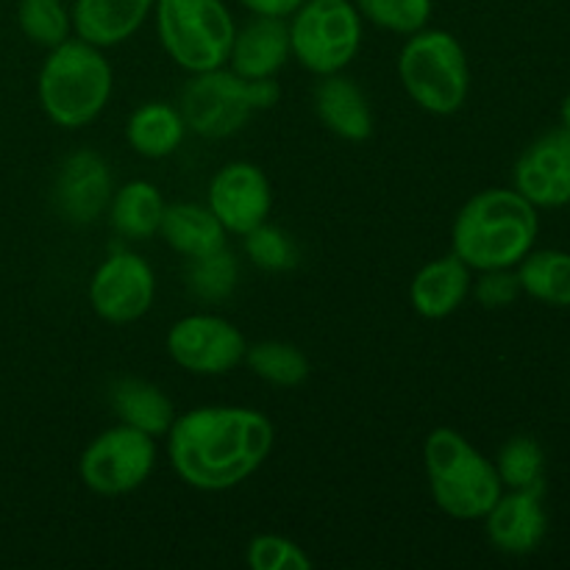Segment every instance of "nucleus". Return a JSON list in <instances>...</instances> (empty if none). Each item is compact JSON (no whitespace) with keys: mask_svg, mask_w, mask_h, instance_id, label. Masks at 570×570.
<instances>
[{"mask_svg":"<svg viewBox=\"0 0 570 570\" xmlns=\"http://www.w3.org/2000/svg\"><path fill=\"white\" fill-rule=\"evenodd\" d=\"M289 50L315 76L343 72L362 45V14L354 0H304L289 17Z\"/></svg>","mask_w":570,"mask_h":570,"instance_id":"8","label":"nucleus"},{"mask_svg":"<svg viewBox=\"0 0 570 570\" xmlns=\"http://www.w3.org/2000/svg\"><path fill=\"white\" fill-rule=\"evenodd\" d=\"M315 111L323 126L340 139L365 142L373 134V111L360 83L345 78L343 72L321 76L315 87Z\"/></svg>","mask_w":570,"mask_h":570,"instance_id":"19","label":"nucleus"},{"mask_svg":"<svg viewBox=\"0 0 570 570\" xmlns=\"http://www.w3.org/2000/svg\"><path fill=\"white\" fill-rule=\"evenodd\" d=\"M245 362L254 371V376L265 379L276 387H298L309 376V362L295 345L282 340H265L245 351Z\"/></svg>","mask_w":570,"mask_h":570,"instance_id":"26","label":"nucleus"},{"mask_svg":"<svg viewBox=\"0 0 570 570\" xmlns=\"http://www.w3.org/2000/svg\"><path fill=\"white\" fill-rule=\"evenodd\" d=\"M167 438L173 471L195 490L220 493L254 476L273 449V423L248 406H198L176 415Z\"/></svg>","mask_w":570,"mask_h":570,"instance_id":"1","label":"nucleus"},{"mask_svg":"<svg viewBox=\"0 0 570 570\" xmlns=\"http://www.w3.org/2000/svg\"><path fill=\"white\" fill-rule=\"evenodd\" d=\"M276 78H250L237 76L228 67H215L206 72H193L181 89L178 111H181L187 128H193L204 139H226L243 131L256 111L273 109L278 104Z\"/></svg>","mask_w":570,"mask_h":570,"instance_id":"5","label":"nucleus"},{"mask_svg":"<svg viewBox=\"0 0 570 570\" xmlns=\"http://www.w3.org/2000/svg\"><path fill=\"white\" fill-rule=\"evenodd\" d=\"M206 206L228 234H248L271 215L273 193L262 167L250 161H228L215 173L206 193Z\"/></svg>","mask_w":570,"mask_h":570,"instance_id":"12","label":"nucleus"},{"mask_svg":"<svg viewBox=\"0 0 570 570\" xmlns=\"http://www.w3.org/2000/svg\"><path fill=\"white\" fill-rule=\"evenodd\" d=\"M293 56L289 50V26L282 17H256L237 28L226 67L237 76L262 81L276 78V72Z\"/></svg>","mask_w":570,"mask_h":570,"instance_id":"16","label":"nucleus"},{"mask_svg":"<svg viewBox=\"0 0 570 570\" xmlns=\"http://www.w3.org/2000/svg\"><path fill=\"white\" fill-rule=\"evenodd\" d=\"M546 510H543V482L523 490L501 493L499 501L484 515L488 538L501 554L523 557L532 554L546 538Z\"/></svg>","mask_w":570,"mask_h":570,"instance_id":"15","label":"nucleus"},{"mask_svg":"<svg viewBox=\"0 0 570 570\" xmlns=\"http://www.w3.org/2000/svg\"><path fill=\"white\" fill-rule=\"evenodd\" d=\"M156 468V443L137 429L111 426L83 449L78 460L81 482L98 495H126L142 488Z\"/></svg>","mask_w":570,"mask_h":570,"instance_id":"9","label":"nucleus"},{"mask_svg":"<svg viewBox=\"0 0 570 570\" xmlns=\"http://www.w3.org/2000/svg\"><path fill=\"white\" fill-rule=\"evenodd\" d=\"M399 78L406 95L429 115H454L465 106L471 67L460 39L440 28H421L399 56Z\"/></svg>","mask_w":570,"mask_h":570,"instance_id":"6","label":"nucleus"},{"mask_svg":"<svg viewBox=\"0 0 570 570\" xmlns=\"http://www.w3.org/2000/svg\"><path fill=\"white\" fill-rule=\"evenodd\" d=\"M184 134H187V122L181 111L161 100L142 104L131 111L126 122L128 145L145 159H165L176 154L184 142Z\"/></svg>","mask_w":570,"mask_h":570,"instance_id":"22","label":"nucleus"},{"mask_svg":"<svg viewBox=\"0 0 570 570\" xmlns=\"http://www.w3.org/2000/svg\"><path fill=\"white\" fill-rule=\"evenodd\" d=\"M109 404L115 410L117 421L150 438H165L176 421L173 401L161 393L156 384L142 379H120L111 384Z\"/></svg>","mask_w":570,"mask_h":570,"instance_id":"20","label":"nucleus"},{"mask_svg":"<svg viewBox=\"0 0 570 570\" xmlns=\"http://www.w3.org/2000/svg\"><path fill=\"white\" fill-rule=\"evenodd\" d=\"M495 471L504 488L523 490L543 482V449L532 438H512L499 451Z\"/></svg>","mask_w":570,"mask_h":570,"instance_id":"29","label":"nucleus"},{"mask_svg":"<svg viewBox=\"0 0 570 570\" xmlns=\"http://www.w3.org/2000/svg\"><path fill=\"white\" fill-rule=\"evenodd\" d=\"M538 206L518 189H484L456 215L451 228V254L471 271L515 267L538 239Z\"/></svg>","mask_w":570,"mask_h":570,"instance_id":"2","label":"nucleus"},{"mask_svg":"<svg viewBox=\"0 0 570 570\" xmlns=\"http://www.w3.org/2000/svg\"><path fill=\"white\" fill-rule=\"evenodd\" d=\"M154 14L161 48L178 67L189 72L226 67L237 26L223 0H156Z\"/></svg>","mask_w":570,"mask_h":570,"instance_id":"7","label":"nucleus"},{"mask_svg":"<svg viewBox=\"0 0 570 570\" xmlns=\"http://www.w3.org/2000/svg\"><path fill=\"white\" fill-rule=\"evenodd\" d=\"M248 566L254 570H309L312 560L298 543L282 534H256L248 543Z\"/></svg>","mask_w":570,"mask_h":570,"instance_id":"31","label":"nucleus"},{"mask_svg":"<svg viewBox=\"0 0 570 570\" xmlns=\"http://www.w3.org/2000/svg\"><path fill=\"white\" fill-rule=\"evenodd\" d=\"M362 20L390 33L412 37L432 20V0H354Z\"/></svg>","mask_w":570,"mask_h":570,"instance_id":"28","label":"nucleus"},{"mask_svg":"<svg viewBox=\"0 0 570 570\" xmlns=\"http://www.w3.org/2000/svg\"><path fill=\"white\" fill-rule=\"evenodd\" d=\"M156 276L154 267L131 250L106 256L89 278V304L106 323H134L154 306Z\"/></svg>","mask_w":570,"mask_h":570,"instance_id":"10","label":"nucleus"},{"mask_svg":"<svg viewBox=\"0 0 570 570\" xmlns=\"http://www.w3.org/2000/svg\"><path fill=\"white\" fill-rule=\"evenodd\" d=\"M159 234L176 254L204 256L212 250L226 248V228L212 215L209 206L200 204H173L165 206Z\"/></svg>","mask_w":570,"mask_h":570,"instance_id":"21","label":"nucleus"},{"mask_svg":"<svg viewBox=\"0 0 570 570\" xmlns=\"http://www.w3.org/2000/svg\"><path fill=\"white\" fill-rule=\"evenodd\" d=\"M243 245L248 259L267 273H287L298 265V248H295L293 237L267 220L243 234Z\"/></svg>","mask_w":570,"mask_h":570,"instance_id":"30","label":"nucleus"},{"mask_svg":"<svg viewBox=\"0 0 570 570\" xmlns=\"http://www.w3.org/2000/svg\"><path fill=\"white\" fill-rule=\"evenodd\" d=\"M245 337L217 315H187L167 332V354L195 376H223L245 362Z\"/></svg>","mask_w":570,"mask_h":570,"instance_id":"11","label":"nucleus"},{"mask_svg":"<svg viewBox=\"0 0 570 570\" xmlns=\"http://www.w3.org/2000/svg\"><path fill=\"white\" fill-rule=\"evenodd\" d=\"M562 122L570 128V95L566 98V104H562Z\"/></svg>","mask_w":570,"mask_h":570,"instance_id":"34","label":"nucleus"},{"mask_svg":"<svg viewBox=\"0 0 570 570\" xmlns=\"http://www.w3.org/2000/svg\"><path fill=\"white\" fill-rule=\"evenodd\" d=\"M471 284V267L460 256H440L415 273L410 284V304L421 317L443 321L465 304Z\"/></svg>","mask_w":570,"mask_h":570,"instance_id":"18","label":"nucleus"},{"mask_svg":"<svg viewBox=\"0 0 570 570\" xmlns=\"http://www.w3.org/2000/svg\"><path fill=\"white\" fill-rule=\"evenodd\" d=\"M432 499L456 521H479L504 493L499 471L456 429H434L423 445Z\"/></svg>","mask_w":570,"mask_h":570,"instance_id":"4","label":"nucleus"},{"mask_svg":"<svg viewBox=\"0 0 570 570\" xmlns=\"http://www.w3.org/2000/svg\"><path fill=\"white\" fill-rule=\"evenodd\" d=\"M156 0H76L72 31L95 48H115L145 26Z\"/></svg>","mask_w":570,"mask_h":570,"instance_id":"17","label":"nucleus"},{"mask_svg":"<svg viewBox=\"0 0 570 570\" xmlns=\"http://www.w3.org/2000/svg\"><path fill=\"white\" fill-rule=\"evenodd\" d=\"M165 198L150 181H128L109 200V220L120 237L148 239L159 232Z\"/></svg>","mask_w":570,"mask_h":570,"instance_id":"23","label":"nucleus"},{"mask_svg":"<svg viewBox=\"0 0 570 570\" xmlns=\"http://www.w3.org/2000/svg\"><path fill=\"white\" fill-rule=\"evenodd\" d=\"M111 195H115V187H111V173L104 156L81 148L61 161L56 173L53 200L59 215L72 226H89L100 220V215L109 209Z\"/></svg>","mask_w":570,"mask_h":570,"instance_id":"14","label":"nucleus"},{"mask_svg":"<svg viewBox=\"0 0 570 570\" xmlns=\"http://www.w3.org/2000/svg\"><path fill=\"white\" fill-rule=\"evenodd\" d=\"M239 3L256 17H282V20H289L304 0H239Z\"/></svg>","mask_w":570,"mask_h":570,"instance_id":"33","label":"nucleus"},{"mask_svg":"<svg viewBox=\"0 0 570 570\" xmlns=\"http://www.w3.org/2000/svg\"><path fill=\"white\" fill-rule=\"evenodd\" d=\"M17 26L28 42L39 48H56L70 39L72 14L65 0H20L17 3Z\"/></svg>","mask_w":570,"mask_h":570,"instance_id":"27","label":"nucleus"},{"mask_svg":"<svg viewBox=\"0 0 570 570\" xmlns=\"http://www.w3.org/2000/svg\"><path fill=\"white\" fill-rule=\"evenodd\" d=\"M515 267L523 293L549 306H570V254L566 250H529Z\"/></svg>","mask_w":570,"mask_h":570,"instance_id":"24","label":"nucleus"},{"mask_svg":"<svg viewBox=\"0 0 570 570\" xmlns=\"http://www.w3.org/2000/svg\"><path fill=\"white\" fill-rule=\"evenodd\" d=\"M115 87V72L100 48L83 39H65L50 48L39 70V106L61 128L89 126L106 109Z\"/></svg>","mask_w":570,"mask_h":570,"instance_id":"3","label":"nucleus"},{"mask_svg":"<svg viewBox=\"0 0 570 570\" xmlns=\"http://www.w3.org/2000/svg\"><path fill=\"white\" fill-rule=\"evenodd\" d=\"M237 278L239 265L228 248L193 256V259H187V267H184V284H187L189 295L206 301V304L226 301L237 289Z\"/></svg>","mask_w":570,"mask_h":570,"instance_id":"25","label":"nucleus"},{"mask_svg":"<svg viewBox=\"0 0 570 570\" xmlns=\"http://www.w3.org/2000/svg\"><path fill=\"white\" fill-rule=\"evenodd\" d=\"M473 295L484 309H504V306L515 304L518 295L523 293L518 273L512 267H499V271H482L476 284H471Z\"/></svg>","mask_w":570,"mask_h":570,"instance_id":"32","label":"nucleus"},{"mask_svg":"<svg viewBox=\"0 0 570 570\" xmlns=\"http://www.w3.org/2000/svg\"><path fill=\"white\" fill-rule=\"evenodd\" d=\"M515 189L543 209L570 204V128L534 139L515 161Z\"/></svg>","mask_w":570,"mask_h":570,"instance_id":"13","label":"nucleus"}]
</instances>
